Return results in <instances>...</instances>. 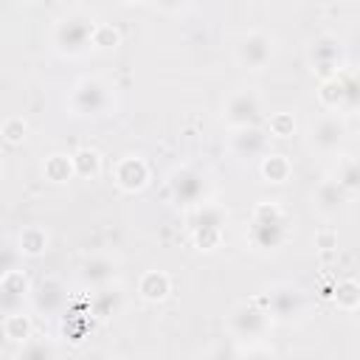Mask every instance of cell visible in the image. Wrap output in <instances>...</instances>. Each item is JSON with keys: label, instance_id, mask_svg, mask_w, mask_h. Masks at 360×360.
I'll use <instances>...</instances> for the list:
<instances>
[{"label": "cell", "instance_id": "obj_24", "mask_svg": "<svg viewBox=\"0 0 360 360\" xmlns=\"http://www.w3.org/2000/svg\"><path fill=\"white\" fill-rule=\"evenodd\" d=\"M329 298L338 309L343 312H357L360 309V284L354 278H338L329 290Z\"/></svg>", "mask_w": 360, "mask_h": 360}, {"label": "cell", "instance_id": "obj_9", "mask_svg": "<svg viewBox=\"0 0 360 360\" xmlns=\"http://www.w3.org/2000/svg\"><path fill=\"white\" fill-rule=\"evenodd\" d=\"M262 96L253 87H239L233 90L225 104H222V124L228 129H242V127H256L262 124Z\"/></svg>", "mask_w": 360, "mask_h": 360}, {"label": "cell", "instance_id": "obj_36", "mask_svg": "<svg viewBox=\"0 0 360 360\" xmlns=\"http://www.w3.org/2000/svg\"><path fill=\"white\" fill-rule=\"evenodd\" d=\"M0 174H3V149H0Z\"/></svg>", "mask_w": 360, "mask_h": 360}, {"label": "cell", "instance_id": "obj_17", "mask_svg": "<svg viewBox=\"0 0 360 360\" xmlns=\"http://www.w3.org/2000/svg\"><path fill=\"white\" fill-rule=\"evenodd\" d=\"M138 295L146 304H163L172 295V276L166 270H146V273H141Z\"/></svg>", "mask_w": 360, "mask_h": 360}, {"label": "cell", "instance_id": "obj_23", "mask_svg": "<svg viewBox=\"0 0 360 360\" xmlns=\"http://www.w3.org/2000/svg\"><path fill=\"white\" fill-rule=\"evenodd\" d=\"M70 160H73V174L82 177V180H96L104 169V160L93 146H79L70 155Z\"/></svg>", "mask_w": 360, "mask_h": 360}, {"label": "cell", "instance_id": "obj_5", "mask_svg": "<svg viewBox=\"0 0 360 360\" xmlns=\"http://www.w3.org/2000/svg\"><path fill=\"white\" fill-rule=\"evenodd\" d=\"M96 20L87 11H68L53 22L51 31V45L59 56L65 59H79L82 53L90 51V34H93Z\"/></svg>", "mask_w": 360, "mask_h": 360}, {"label": "cell", "instance_id": "obj_18", "mask_svg": "<svg viewBox=\"0 0 360 360\" xmlns=\"http://www.w3.org/2000/svg\"><path fill=\"white\" fill-rule=\"evenodd\" d=\"M259 177L270 186H284L292 177V160L284 152H264L259 158Z\"/></svg>", "mask_w": 360, "mask_h": 360}, {"label": "cell", "instance_id": "obj_4", "mask_svg": "<svg viewBox=\"0 0 360 360\" xmlns=\"http://www.w3.org/2000/svg\"><path fill=\"white\" fill-rule=\"evenodd\" d=\"M270 326H273V315L264 292L233 304V309L228 312V332L236 340H264Z\"/></svg>", "mask_w": 360, "mask_h": 360}, {"label": "cell", "instance_id": "obj_6", "mask_svg": "<svg viewBox=\"0 0 360 360\" xmlns=\"http://www.w3.org/2000/svg\"><path fill=\"white\" fill-rule=\"evenodd\" d=\"M166 191H169V200L177 205V208H194L200 202L208 200L211 194V180L202 169L197 166H174L166 177Z\"/></svg>", "mask_w": 360, "mask_h": 360}, {"label": "cell", "instance_id": "obj_10", "mask_svg": "<svg viewBox=\"0 0 360 360\" xmlns=\"http://www.w3.org/2000/svg\"><path fill=\"white\" fill-rule=\"evenodd\" d=\"M307 62L312 76L318 79H329L335 76L340 68H346V48L335 34H321L309 42L307 48Z\"/></svg>", "mask_w": 360, "mask_h": 360}, {"label": "cell", "instance_id": "obj_14", "mask_svg": "<svg viewBox=\"0 0 360 360\" xmlns=\"http://www.w3.org/2000/svg\"><path fill=\"white\" fill-rule=\"evenodd\" d=\"M309 200H312V211H318L323 219H332V217H338V214L343 211V205L349 202V194H346V191L338 186V180L329 174V177H323V180L312 188Z\"/></svg>", "mask_w": 360, "mask_h": 360}, {"label": "cell", "instance_id": "obj_3", "mask_svg": "<svg viewBox=\"0 0 360 360\" xmlns=\"http://www.w3.org/2000/svg\"><path fill=\"white\" fill-rule=\"evenodd\" d=\"M228 211L219 202H200L188 208V239L200 253H214L225 239Z\"/></svg>", "mask_w": 360, "mask_h": 360}, {"label": "cell", "instance_id": "obj_26", "mask_svg": "<svg viewBox=\"0 0 360 360\" xmlns=\"http://www.w3.org/2000/svg\"><path fill=\"white\" fill-rule=\"evenodd\" d=\"M31 335H34V321H31V315H25V312H8V315L3 318V338H6L8 343L22 346Z\"/></svg>", "mask_w": 360, "mask_h": 360}, {"label": "cell", "instance_id": "obj_32", "mask_svg": "<svg viewBox=\"0 0 360 360\" xmlns=\"http://www.w3.org/2000/svg\"><path fill=\"white\" fill-rule=\"evenodd\" d=\"M56 354V349L53 346H48L45 340H34V335L20 346V357H53Z\"/></svg>", "mask_w": 360, "mask_h": 360}, {"label": "cell", "instance_id": "obj_29", "mask_svg": "<svg viewBox=\"0 0 360 360\" xmlns=\"http://www.w3.org/2000/svg\"><path fill=\"white\" fill-rule=\"evenodd\" d=\"M121 31L112 22H96L93 34H90V48L93 51H115L121 45Z\"/></svg>", "mask_w": 360, "mask_h": 360}, {"label": "cell", "instance_id": "obj_35", "mask_svg": "<svg viewBox=\"0 0 360 360\" xmlns=\"http://www.w3.org/2000/svg\"><path fill=\"white\" fill-rule=\"evenodd\" d=\"M124 6H141V3H146V0H121Z\"/></svg>", "mask_w": 360, "mask_h": 360}, {"label": "cell", "instance_id": "obj_8", "mask_svg": "<svg viewBox=\"0 0 360 360\" xmlns=\"http://www.w3.org/2000/svg\"><path fill=\"white\" fill-rule=\"evenodd\" d=\"M346 141V121L340 112H321L307 124V143L321 155H338Z\"/></svg>", "mask_w": 360, "mask_h": 360}, {"label": "cell", "instance_id": "obj_1", "mask_svg": "<svg viewBox=\"0 0 360 360\" xmlns=\"http://www.w3.org/2000/svg\"><path fill=\"white\" fill-rule=\"evenodd\" d=\"M292 231H295V222H292L290 211L276 200H262L250 211L245 239H248L250 250H256L262 256H273L292 239Z\"/></svg>", "mask_w": 360, "mask_h": 360}, {"label": "cell", "instance_id": "obj_28", "mask_svg": "<svg viewBox=\"0 0 360 360\" xmlns=\"http://www.w3.org/2000/svg\"><path fill=\"white\" fill-rule=\"evenodd\" d=\"M267 138H276V141H290L295 132H298V121L292 112L287 110H278V112H270L267 115V127H264Z\"/></svg>", "mask_w": 360, "mask_h": 360}, {"label": "cell", "instance_id": "obj_34", "mask_svg": "<svg viewBox=\"0 0 360 360\" xmlns=\"http://www.w3.org/2000/svg\"><path fill=\"white\" fill-rule=\"evenodd\" d=\"M315 248L318 250H338V231L335 228H321L315 233Z\"/></svg>", "mask_w": 360, "mask_h": 360}, {"label": "cell", "instance_id": "obj_33", "mask_svg": "<svg viewBox=\"0 0 360 360\" xmlns=\"http://www.w3.org/2000/svg\"><path fill=\"white\" fill-rule=\"evenodd\" d=\"M152 3L160 14H169V17H180L191 6V0H152Z\"/></svg>", "mask_w": 360, "mask_h": 360}, {"label": "cell", "instance_id": "obj_7", "mask_svg": "<svg viewBox=\"0 0 360 360\" xmlns=\"http://www.w3.org/2000/svg\"><path fill=\"white\" fill-rule=\"evenodd\" d=\"M264 295H267L273 323L292 326V323H304L309 318V295L298 284L281 281V284H273Z\"/></svg>", "mask_w": 360, "mask_h": 360}, {"label": "cell", "instance_id": "obj_16", "mask_svg": "<svg viewBox=\"0 0 360 360\" xmlns=\"http://www.w3.org/2000/svg\"><path fill=\"white\" fill-rule=\"evenodd\" d=\"M115 273H118V264L110 256H87L79 264V281L84 287H90V290L115 281Z\"/></svg>", "mask_w": 360, "mask_h": 360}, {"label": "cell", "instance_id": "obj_20", "mask_svg": "<svg viewBox=\"0 0 360 360\" xmlns=\"http://www.w3.org/2000/svg\"><path fill=\"white\" fill-rule=\"evenodd\" d=\"M48 248H51V236L42 225H25L17 233V253L25 259H39L48 253Z\"/></svg>", "mask_w": 360, "mask_h": 360}, {"label": "cell", "instance_id": "obj_30", "mask_svg": "<svg viewBox=\"0 0 360 360\" xmlns=\"http://www.w3.org/2000/svg\"><path fill=\"white\" fill-rule=\"evenodd\" d=\"M0 141L6 146H22L28 141V121L22 115H8L0 124Z\"/></svg>", "mask_w": 360, "mask_h": 360}, {"label": "cell", "instance_id": "obj_31", "mask_svg": "<svg viewBox=\"0 0 360 360\" xmlns=\"http://www.w3.org/2000/svg\"><path fill=\"white\" fill-rule=\"evenodd\" d=\"M340 79H343V90H346V104H343V115H354L357 104H360V84L352 68H340Z\"/></svg>", "mask_w": 360, "mask_h": 360}, {"label": "cell", "instance_id": "obj_12", "mask_svg": "<svg viewBox=\"0 0 360 360\" xmlns=\"http://www.w3.org/2000/svg\"><path fill=\"white\" fill-rule=\"evenodd\" d=\"M152 180V169L146 163V158L141 155H121L115 163H112V183L118 186V191L124 194H138L149 186Z\"/></svg>", "mask_w": 360, "mask_h": 360}, {"label": "cell", "instance_id": "obj_22", "mask_svg": "<svg viewBox=\"0 0 360 360\" xmlns=\"http://www.w3.org/2000/svg\"><path fill=\"white\" fill-rule=\"evenodd\" d=\"M315 96H318L321 110H326V112H343L346 90H343L340 70H338L335 76H329V79H321V82H318V90H315Z\"/></svg>", "mask_w": 360, "mask_h": 360}, {"label": "cell", "instance_id": "obj_11", "mask_svg": "<svg viewBox=\"0 0 360 360\" xmlns=\"http://www.w3.org/2000/svg\"><path fill=\"white\" fill-rule=\"evenodd\" d=\"M273 53H276V39L264 31H245L233 45V56H236L239 68H245V70L267 68Z\"/></svg>", "mask_w": 360, "mask_h": 360}, {"label": "cell", "instance_id": "obj_21", "mask_svg": "<svg viewBox=\"0 0 360 360\" xmlns=\"http://www.w3.org/2000/svg\"><path fill=\"white\" fill-rule=\"evenodd\" d=\"M31 295V278L20 267H8L0 273V298L8 304H17Z\"/></svg>", "mask_w": 360, "mask_h": 360}, {"label": "cell", "instance_id": "obj_2", "mask_svg": "<svg viewBox=\"0 0 360 360\" xmlns=\"http://www.w3.org/2000/svg\"><path fill=\"white\" fill-rule=\"evenodd\" d=\"M65 107L73 118H98L112 107V87L101 76H79L65 98Z\"/></svg>", "mask_w": 360, "mask_h": 360}, {"label": "cell", "instance_id": "obj_19", "mask_svg": "<svg viewBox=\"0 0 360 360\" xmlns=\"http://www.w3.org/2000/svg\"><path fill=\"white\" fill-rule=\"evenodd\" d=\"M121 304H124L121 287H118L115 281L101 284V287H96L93 295H90V315H96V318H112V315L121 309Z\"/></svg>", "mask_w": 360, "mask_h": 360}, {"label": "cell", "instance_id": "obj_15", "mask_svg": "<svg viewBox=\"0 0 360 360\" xmlns=\"http://www.w3.org/2000/svg\"><path fill=\"white\" fill-rule=\"evenodd\" d=\"M267 132L256 124V127H242V129H231V152L236 158H262L267 152Z\"/></svg>", "mask_w": 360, "mask_h": 360}, {"label": "cell", "instance_id": "obj_27", "mask_svg": "<svg viewBox=\"0 0 360 360\" xmlns=\"http://www.w3.org/2000/svg\"><path fill=\"white\" fill-rule=\"evenodd\" d=\"M335 180H338V186L349 194V200L360 191V172H357V160L352 158V155H340L338 158V166H335V174H332Z\"/></svg>", "mask_w": 360, "mask_h": 360}, {"label": "cell", "instance_id": "obj_25", "mask_svg": "<svg viewBox=\"0 0 360 360\" xmlns=\"http://www.w3.org/2000/svg\"><path fill=\"white\" fill-rule=\"evenodd\" d=\"M42 177H45L48 183H53V186H62V183L73 180L76 174H73V160H70V155H65V152L48 155V158L42 160Z\"/></svg>", "mask_w": 360, "mask_h": 360}, {"label": "cell", "instance_id": "obj_13", "mask_svg": "<svg viewBox=\"0 0 360 360\" xmlns=\"http://www.w3.org/2000/svg\"><path fill=\"white\" fill-rule=\"evenodd\" d=\"M31 304H34V309L42 312V315H56V312H62L65 304H68V290H65V284H62L59 278L45 276L42 281L31 284Z\"/></svg>", "mask_w": 360, "mask_h": 360}]
</instances>
